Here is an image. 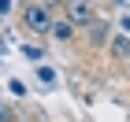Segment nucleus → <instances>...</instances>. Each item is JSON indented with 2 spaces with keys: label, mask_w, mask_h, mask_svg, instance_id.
Wrapping results in <instances>:
<instances>
[{
  "label": "nucleus",
  "mask_w": 130,
  "mask_h": 122,
  "mask_svg": "<svg viewBox=\"0 0 130 122\" xmlns=\"http://www.w3.org/2000/svg\"><path fill=\"white\" fill-rule=\"evenodd\" d=\"M52 11L45 8V4H22V26H26V30L30 33H37V37H45V33H52Z\"/></svg>",
  "instance_id": "1"
},
{
  "label": "nucleus",
  "mask_w": 130,
  "mask_h": 122,
  "mask_svg": "<svg viewBox=\"0 0 130 122\" xmlns=\"http://www.w3.org/2000/svg\"><path fill=\"white\" fill-rule=\"evenodd\" d=\"M63 11H67V22L74 26V30H86V26L97 19V11H93L89 0H67V4H63Z\"/></svg>",
  "instance_id": "2"
},
{
  "label": "nucleus",
  "mask_w": 130,
  "mask_h": 122,
  "mask_svg": "<svg viewBox=\"0 0 130 122\" xmlns=\"http://www.w3.org/2000/svg\"><path fill=\"white\" fill-rule=\"evenodd\" d=\"M108 48H111V56H115V59H126V56H130V41H126V33H115Z\"/></svg>",
  "instance_id": "3"
},
{
  "label": "nucleus",
  "mask_w": 130,
  "mask_h": 122,
  "mask_svg": "<svg viewBox=\"0 0 130 122\" xmlns=\"http://www.w3.org/2000/svg\"><path fill=\"white\" fill-rule=\"evenodd\" d=\"M86 30H89V41H93V44H97V48H100V44H104V33H108V26H104V22H100V19H93L89 26H86Z\"/></svg>",
  "instance_id": "4"
},
{
  "label": "nucleus",
  "mask_w": 130,
  "mask_h": 122,
  "mask_svg": "<svg viewBox=\"0 0 130 122\" xmlns=\"http://www.w3.org/2000/svg\"><path fill=\"white\" fill-rule=\"evenodd\" d=\"M52 37H60V41H71V37H74V26H71L67 19H63V22H52Z\"/></svg>",
  "instance_id": "5"
},
{
  "label": "nucleus",
  "mask_w": 130,
  "mask_h": 122,
  "mask_svg": "<svg viewBox=\"0 0 130 122\" xmlns=\"http://www.w3.org/2000/svg\"><path fill=\"white\" fill-rule=\"evenodd\" d=\"M22 56H26L30 63H41V56H45V48H41V44H22Z\"/></svg>",
  "instance_id": "6"
},
{
  "label": "nucleus",
  "mask_w": 130,
  "mask_h": 122,
  "mask_svg": "<svg viewBox=\"0 0 130 122\" xmlns=\"http://www.w3.org/2000/svg\"><path fill=\"white\" fill-rule=\"evenodd\" d=\"M37 78L45 81V85H56V70H48V67H37Z\"/></svg>",
  "instance_id": "7"
},
{
  "label": "nucleus",
  "mask_w": 130,
  "mask_h": 122,
  "mask_svg": "<svg viewBox=\"0 0 130 122\" xmlns=\"http://www.w3.org/2000/svg\"><path fill=\"white\" fill-rule=\"evenodd\" d=\"M11 118H15V115H11V107H8L4 100H0V122H11Z\"/></svg>",
  "instance_id": "8"
},
{
  "label": "nucleus",
  "mask_w": 130,
  "mask_h": 122,
  "mask_svg": "<svg viewBox=\"0 0 130 122\" xmlns=\"http://www.w3.org/2000/svg\"><path fill=\"white\" fill-rule=\"evenodd\" d=\"M41 4H45V8L52 11V8H63V4H67V0H41Z\"/></svg>",
  "instance_id": "9"
},
{
  "label": "nucleus",
  "mask_w": 130,
  "mask_h": 122,
  "mask_svg": "<svg viewBox=\"0 0 130 122\" xmlns=\"http://www.w3.org/2000/svg\"><path fill=\"white\" fill-rule=\"evenodd\" d=\"M4 11H11V0H0V15H4Z\"/></svg>",
  "instance_id": "10"
},
{
  "label": "nucleus",
  "mask_w": 130,
  "mask_h": 122,
  "mask_svg": "<svg viewBox=\"0 0 130 122\" xmlns=\"http://www.w3.org/2000/svg\"><path fill=\"white\" fill-rule=\"evenodd\" d=\"M123 30H126V33H130V15H126V19H123Z\"/></svg>",
  "instance_id": "11"
},
{
  "label": "nucleus",
  "mask_w": 130,
  "mask_h": 122,
  "mask_svg": "<svg viewBox=\"0 0 130 122\" xmlns=\"http://www.w3.org/2000/svg\"><path fill=\"white\" fill-rule=\"evenodd\" d=\"M126 59H130V56H126Z\"/></svg>",
  "instance_id": "12"
}]
</instances>
